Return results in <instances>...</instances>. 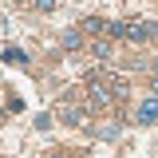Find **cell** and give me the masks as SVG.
<instances>
[{"label": "cell", "instance_id": "obj_1", "mask_svg": "<svg viewBox=\"0 0 158 158\" xmlns=\"http://www.w3.org/2000/svg\"><path fill=\"white\" fill-rule=\"evenodd\" d=\"M154 36V24H142V20H131L127 24V40H135V44H142V40Z\"/></svg>", "mask_w": 158, "mask_h": 158}, {"label": "cell", "instance_id": "obj_2", "mask_svg": "<svg viewBox=\"0 0 158 158\" xmlns=\"http://www.w3.org/2000/svg\"><path fill=\"white\" fill-rule=\"evenodd\" d=\"M138 123H142V127H150V123H158V99H146V103H142V107H138Z\"/></svg>", "mask_w": 158, "mask_h": 158}, {"label": "cell", "instance_id": "obj_3", "mask_svg": "<svg viewBox=\"0 0 158 158\" xmlns=\"http://www.w3.org/2000/svg\"><path fill=\"white\" fill-rule=\"evenodd\" d=\"M59 115H63V123H71V127H75V123H83L87 111H83V107H71V103H63V107H59Z\"/></svg>", "mask_w": 158, "mask_h": 158}, {"label": "cell", "instance_id": "obj_4", "mask_svg": "<svg viewBox=\"0 0 158 158\" xmlns=\"http://www.w3.org/2000/svg\"><path fill=\"white\" fill-rule=\"evenodd\" d=\"M107 36H111V40H123V36H127V24H123V20H107Z\"/></svg>", "mask_w": 158, "mask_h": 158}, {"label": "cell", "instance_id": "obj_5", "mask_svg": "<svg viewBox=\"0 0 158 158\" xmlns=\"http://www.w3.org/2000/svg\"><path fill=\"white\" fill-rule=\"evenodd\" d=\"M91 56L95 59H111V44H107V40H95V44H91Z\"/></svg>", "mask_w": 158, "mask_h": 158}, {"label": "cell", "instance_id": "obj_6", "mask_svg": "<svg viewBox=\"0 0 158 158\" xmlns=\"http://www.w3.org/2000/svg\"><path fill=\"white\" fill-rule=\"evenodd\" d=\"M63 48H67V52H79V48H83V36H79V32H63Z\"/></svg>", "mask_w": 158, "mask_h": 158}, {"label": "cell", "instance_id": "obj_7", "mask_svg": "<svg viewBox=\"0 0 158 158\" xmlns=\"http://www.w3.org/2000/svg\"><path fill=\"white\" fill-rule=\"evenodd\" d=\"M87 32H95V36H107V20L91 16V20H87Z\"/></svg>", "mask_w": 158, "mask_h": 158}, {"label": "cell", "instance_id": "obj_8", "mask_svg": "<svg viewBox=\"0 0 158 158\" xmlns=\"http://www.w3.org/2000/svg\"><path fill=\"white\" fill-rule=\"evenodd\" d=\"M4 59H8V63H28V56H24L20 48H4Z\"/></svg>", "mask_w": 158, "mask_h": 158}, {"label": "cell", "instance_id": "obj_9", "mask_svg": "<svg viewBox=\"0 0 158 158\" xmlns=\"http://www.w3.org/2000/svg\"><path fill=\"white\" fill-rule=\"evenodd\" d=\"M32 4H36L40 12H56V0H32Z\"/></svg>", "mask_w": 158, "mask_h": 158}, {"label": "cell", "instance_id": "obj_10", "mask_svg": "<svg viewBox=\"0 0 158 158\" xmlns=\"http://www.w3.org/2000/svg\"><path fill=\"white\" fill-rule=\"evenodd\" d=\"M150 87H154V91H158V75H154V79H150Z\"/></svg>", "mask_w": 158, "mask_h": 158}, {"label": "cell", "instance_id": "obj_11", "mask_svg": "<svg viewBox=\"0 0 158 158\" xmlns=\"http://www.w3.org/2000/svg\"><path fill=\"white\" fill-rule=\"evenodd\" d=\"M48 158H63V154H48Z\"/></svg>", "mask_w": 158, "mask_h": 158}, {"label": "cell", "instance_id": "obj_12", "mask_svg": "<svg viewBox=\"0 0 158 158\" xmlns=\"http://www.w3.org/2000/svg\"><path fill=\"white\" fill-rule=\"evenodd\" d=\"M154 36H158V24H154Z\"/></svg>", "mask_w": 158, "mask_h": 158}, {"label": "cell", "instance_id": "obj_13", "mask_svg": "<svg viewBox=\"0 0 158 158\" xmlns=\"http://www.w3.org/2000/svg\"><path fill=\"white\" fill-rule=\"evenodd\" d=\"M20 4H24V0H20Z\"/></svg>", "mask_w": 158, "mask_h": 158}]
</instances>
